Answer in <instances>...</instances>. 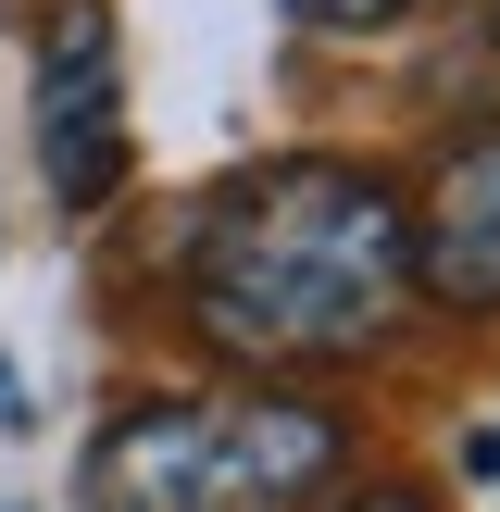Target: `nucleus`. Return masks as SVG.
<instances>
[{
	"instance_id": "obj_1",
	"label": "nucleus",
	"mask_w": 500,
	"mask_h": 512,
	"mask_svg": "<svg viewBox=\"0 0 500 512\" xmlns=\"http://www.w3.org/2000/svg\"><path fill=\"white\" fill-rule=\"evenodd\" d=\"M400 313H413V213L388 175L338 163V150H288L200 200L188 325L225 363H263V375L375 363Z\"/></svg>"
},
{
	"instance_id": "obj_2",
	"label": "nucleus",
	"mask_w": 500,
	"mask_h": 512,
	"mask_svg": "<svg viewBox=\"0 0 500 512\" xmlns=\"http://www.w3.org/2000/svg\"><path fill=\"white\" fill-rule=\"evenodd\" d=\"M350 463V425L313 400H125L88 438V512H313Z\"/></svg>"
},
{
	"instance_id": "obj_3",
	"label": "nucleus",
	"mask_w": 500,
	"mask_h": 512,
	"mask_svg": "<svg viewBox=\"0 0 500 512\" xmlns=\"http://www.w3.org/2000/svg\"><path fill=\"white\" fill-rule=\"evenodd\" d=\"M38 175L63 213H100L125 188V50L100 0H63L38 25Z\"/></svg>"
},
{
	"instance_id": "obj_4",
	"label": "nucleus",
	"mask_w": 500,
	"mask_h": 512,
	"mask_svg": "<svg viewBox=\"0 0 500 512\" xmlns=\"http://www.w3.org/2000/svg\"><path fill=\"white\" fill-rule=\"evenodd\" d=\"M413 213V300L425 313H500V125L438 138Z\"/></svg>"
},
{
	"instance_id": "obj_5",
	"label": "nucleus",
	"mask_w": 500,
	"mask_h": 512,
	"mask_svg": "<svg viewBox=\"0 0 500 512\" xmlns=\"http://www.w3.org/2000/svg\"><path fill=\"white\" fill-rule=\"evenodd\" d=\"M300 25H325V38H375V25H400L413 0H288Z\"/></svg>"
},
{
	"instance_id": "obj_6",
	"label": "nucleus",
	"mask_w": 500,
	"mask_h": 512,
	"mask_svg": "<svg viewBox=\"0 0 500 512\" xmlns=\"http://www.w3.org/2000/svg\"><path fill=\"white\" fill-rule=\"evenodd\" d=\"M313 512H438V500L400 488V475H375V488H338V500H313Z\"/></svg>"
},
{
	"instance_id": "obj_7",
	"label": "nucleus",
	"mask_w": 500,
	"mask_h": 512,
	"mask_svg": "<svg viewBox=\"0 0 500 512\" xmlns=\"http://www.w3.org/2000/svg\"><path fill=\"white\" fill-rule=\"evenodd\" d=\"M0 425H25V400H13V363H0Z\"/></svg>"
}]
</instances>
